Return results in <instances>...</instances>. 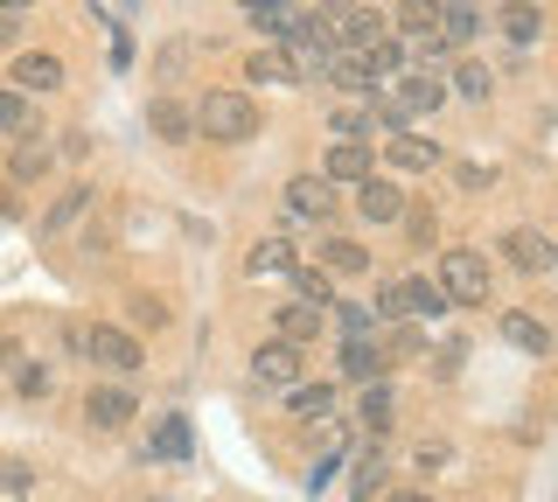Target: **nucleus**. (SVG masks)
Listing matches in <instances>:
<instances>
[{
    "mask_svg": "<svg viewBox=\"0 0 558 502\" xmlns=\"http://www.w3.org/2000/svg\"><path fill=\"white\" fill-rule=\"evenodd\" d=\"M502 342H517L523 356H551V328L537 321V315H523V307H502Z\"/></svg>",
    "mask_w": 558,
    "mask_h": 502,
    "instance_id": "20",
    "label": "nucleus"
},
{
    "mask_svg": "<svg viewBox=\"0 0 558 502\" xmlns=\"http://www.w3.org/2000/svg\"><path fill=\"white\" fill-rule=\"evenodd\" d=\"M405 210H412L405 188L384 182V175H371V182L356 188V217H363V223H377V231H384V223H405Z\"/></svg>",
    "mask_w": 558,
    "mask_h": 502,
    "instance_id": "14",
    "label": "nucleus"
},
{
    "mask_svg": "<svg viewBox=\"0 0 558 502\" xmlns=\"http://www.w3.org/2000/svg\"><path fill=\"white\" fill-rule=\"evenodd\" d=\"M453 182H461V188H488V168L482 161H461V168H453Z\"/></svg>",
    "mask_w": 558,
    "mask_h": 502,
    "instance_id": "43",
    "label": "nucleus"
},
{
    "mask_svg": "<svg viewBox=\"0 0 558 502\" xmlns=\"http://www.w3.org/2000/svg\"><path fill=\"white\" fill-rule=\"evenodd\" d=\"M0 502H8V495H0Z\"/></svg>",
    "mask_w": 558,
    "mask_h": 502,
    "instance_id": "46",
    "label": "nucleus"
},
{
    "mask_svg": "<svg viewBox=\"0 0 558 502\" xmlns=\"http://www.w3.org/2000/svg\"><path fill=\"white\" fill-rule=\"evenodd\" d=\"M147 133H154V140H168V147H182V140H196V112H189L182 106V98H154V106H147Z\"/></svg>",
    "mask_w": 558,
    "mask_h": 502,
    "instance_id": "16",
    "label": "nucleus"
},
{
    "mask_svg": "<svg viewBox=\"0 0 558 502\" xmlns=\"http://www.w3.org/2000/svg\"><path fill=\"white\" fill-rule=\"evenodd\" d=\"M384 481H391V454L371 446V454L356 461V475H349V502H384Z\"/></svg>",
    "mask_w": 558,
    "mask_h": 502,
    "instance_id": "24",
    "label": "nucleus"
},
{
    "mask_svg": "<svg viewBox=\"0 0 558 502\" xmlns=\"http://www.w3.org/2000/svg\"><path fill=\"white\" fill-rule=\"evenodd\" d=\"M322 307H301V301H279V315H272V342H293V350H307L314 335H322Z\"/></svg>",
    "mask_w": 558,
    "mask_h": 502,
    "instance_id": "18",
    "label": "nucleus"
},
{
    "mask_svg": "<svg viewBox=\"0 0 558 502\" xmlns=\"http://www.w3.org/2000/svg\"><path fill=\"white\" fill-rule=\"evenodd\" d=\"M154 461H196V426H189V412H161V419H154Z\"/></svg>",
    "mask_w": 558,
    "mask_h": 502,
    "instance_id": "17",
    "label": "nucleus"
},
{
    "mask_svg": "<svg viewBox=\"0 0 558 502\" xmlns=\"http://www.w3.org/2000/svg\"><path fill=\"white\" fill-rule=\"evenodd\" d=\"M453 91L482 106V98L496 91V71H488V63H475V57H453Z\"/></svg>",
    "mask_w": 558,
    "mask_h": 502,
    "instance_id": "33",
    "label": "nucleus"
},
{
    "mask_svg": "<svg viewBox=\"0 0 558 502\" xmlns=\"http://www.w3.org/2000/svg\"><path fill=\"white\" fill-rule=\"evenodd\" d=\"M377 350H384V363H418V356H426V328L398 321V328H384V335H377Z\"/></svg>",
    "mask_w": 558,
    "mask_h": 502,
    "instance_id": "30",
    "label": "nucleus"
},
{
    "mask_svg": "<svg viewBox=\"0 0 558 502\" xmlns=\"http://www.w3.org/2000/svg\"><path fill=\"white\" fill-rule=\"evenodd\" d=\"M287 286H293V301H301V307H322V315L336 307V280H328L322 266H293V272H287Z\"/></svg>",
    "mask_w": 558,
    "mask_h": 502,
    "instance_id": "27",
    "label": "nucleus"
},
{
    "mask_svg": "<svg viewBox=\"0 0 558 502\" xmlns=\"http://www.w3.org/2000/svg\"><path fill=\"white\" fill-rule=\"evenodd\" d=\"M447 461H453V446H447V440H418V446H412V467H418V475H440Z\"/></svg>",
    "mask_w": 558,
    "mask_h": 502,
    "instance_id": "37",
    "label": "nucleus"
},
{
    "mask_svg": "<svg viewBox=\"0 0 558 502\" xmlns=\"http://www.w3.org/2000/svg\"><path fill=\"white\" fill-rule=\"evenodd\" d=\"M84 419H92L98 432L133 426V419H140V391H133V384H112V377H105L98 391H84Z\"/></svg>",
    "mask_w": 558,
    "mask_h": 502,
    "instance_id": "6",
    "label": "nucleus"
},
{
    "mask_svg": "<svg viewBox=\"0 0 558 502\" xmlns=\"http://www.w3.org/2000/svg\"><path fill=\"white\" fill-rule=\"evenodd\" d=\"M461 363H468V335H447L440 350H433V377H453Z\"/></svg>",
    "mask_w": 558,
    "mask_h": 502,
    "instance_id": "38",
    "label": "nucleus"
},
{
    "mask_svg": "<svg viewBox=\"0 0 558 502\" xmlns=\"http://www.w3.org/2000/svg\"><path fill=\"white\" fill-rule=\"evenodd\" d=\"M84 342H92V356L105 363V370H112V384H126V377L140 370V363H147V342H140L133 328H112V321H98Z\"/></svg>",
    "mask_w": 558,
    "mask_h": 502,
    "instance_id": "3",
    "label": "nucleus"
},
{
    "mask_svg": "<svg viewBox=\"0 0 558 502\" xmlns=\"http://www.w3.org/2000/svg\"><path fill=\"white\" fill-rule=\"evenodd\" d=\"M440 307L447 301H440V286H433V280H391V286L377 293V315L391 321V328L405 321V315H440Z\"/></svg>",
    "mask_w": 558,
    "mask_h": 502,
    "instance_id": "5",
    "label": "nucleus"
},
{
    "mask_svg": "<svg viewBox=\"0 0 558 502\" xmlns=\"http://www.w3.org/2000/svg\"><path fill=\"white\" fill-rule=\"evenodd\" d=\"M440 161H447V147L426 140V133H391V140H384V168H391V175H426V168H440Z\"/></svg>",
    "mask_w": 558,
    "mask_h": 502,
    "instance_id": "10",
    "label": "nucleus"
},
{
    "mask_svg": "<svg viewBox=\"0 0 558 502\" xmlns=\"http://www.w3.org/2000/svg\"><path fill=\"white\" fill-rule=\"evenodd\" d=\"M384 502H440L433 489H384Z\"/></svg>",
    "mask_w": 558,
    "mask_h": 502,
    "instance_id": "44",
    "label": "nucleus"
},
{
    "mask_svg": "<svg viewBox=\"0 0 558 502\" xmlns=\"http://www.w3.org/2000/svg\"><path fill=\"white\" fill-rule=\"evenodd\" d=\"M0 49L22 57V8H0Z\"/></svg>",
    "mask_w": 558,
    "mask_h": 502,
    "instance_id": "41",
    "label": "nucleus"
},
{
    "mask_svg": "<svg viewBox=\"0 0 558 502\" xmlns=\"http://www.w3.org/2000/svg\"><path fill=\"white\" fill-rule=\"evenodd\" d=\"M0 370H22V342H14V335L0 342Z\"/></svg>",
    "mask_w": 558,
    "mask_h": 502,
    "instance_id": "45",
    "label": "nucleus"
},
{
    "mask_svg": "<svg viewBox=\"0 0 558 502\" xmlns=\"http://www.w3.org/2000/svg\"><path fill=\"white\" fill-rule=\"evenodd\" d=\"M84 210H92V182H70V188H63V196H57V203H49V217H43V231H49V237H57V231H70V223H77Z\"/></svg>",
    "mask_w": 558,
    "mask_h": 502,
    "instance_id": "29",
    "label": "nucleus"
},
{
    "mask_svg": "<svg viewBox=\"0 0 558 502\" xmlns=\"http://www.w3.org/2000/svg\"><path fill=\"white\" fill-rule=\"evenodd\" d=\"M336 328H342V342L349 335H371V315H363V307H349V301H336Z\"/></svg>",
    "mask_w": 558,
    "mask_h": 502,
    "instance_id": "40",
    "label": "nucleus"
},
{
    "mask_svg": "<svg viewBox=\"0 0 558 502\" xmlns=\"http://www.w3.org/2000/svg\"><path fill=\"white\" fill-rule=\"evenodd\" d=\"M502 245V258H510L517 272H531V280H545V272H558V245L545 231H537V223H510V231L496 237Z\"/></svg>",
    "mask_w": 558,
    "mask_h": 502,
    "instance_id": "4",
    "label": "nucleus"
},
{
    "mask_svg": "<svg viewBox=\"0 0 558 502\" xmlns=\"http://www.w3.org/2000/svg\"><path fill=\"white\" fill-rule=\"evenodd\" d=\"M8 91L22 98H43V91H63V63L49 57V49H22V57L8 63Z\"/></svg>",
    "mask_w": 558,
    "mask_h": 502,
    "instance_id": "7",
    "label": "nucleus"
},
{
    "mask_svg": "<svg viewBox=\"0 0 558 502\" xmlns=\"http://www.w3.org/2000/svg\"><path fill=\"white\" fill-rule=\"evenodd\" d=\"M244 22H252L258 36L287 42V28H293V8H279V0H252V8H244Z\"/></svg>",
    "mask_w": 558,
    "mask_h": 502,
    "instance_id": "34",
    "label": "nucleus"
},
{
    "mask_svg": "<svg viewBox=\"0 0 558 502\" xmlns=\"http://www.w3.org/2000/svg\"><path fill=\"white\" fill-rule=\"evenodd\" d=\"M14 391H22V397H49V370H43V363H22V370H14Z\"/></svg>",
    "mask_w": 558,
    "mask_h": 502,
    "instance_id": "39",
    "label": "nucleus"
},
{
    "mask_svg": "<svg viewBox=\"0 0 558 502\" xmlns=\"http://www.w3.org/2000/svg\"><path fill=\"white\" fill-rule=\"evenodd\" d=\"M252 377H258L266 391L307 384V377H301V350H293V342H258V350H252Z\"/></svg>",
    "mask_w": 558,
    "mask_h": 502,
    "instance_id": "11",
    "label": "nucleus"
},
{
    "mask_svg": "<svg viewBox=\"0 0 558 502\" xmlns=\"http://www.w3.org/2000/svg\"><path fill=\"white\" fill-rule=\"evenodd\" d=\"M502 36H510L517 49H531L537 36H545V14L537 8H502Z\"/></svg>",
    "mask_w": 558,
    "mask_h": 502,
    "instance_id": "36",
    "label": "nucleus"
},
{
    "mask_svg": "<svg viewBox=\"0 0 558 502\" xmlns=\"http://www.w3.org/2000/svg\"><path fill=\"white\" fill-rule=\"evenodd\" d=\"M196 133L203 140H217V147H238V140H252L266 119H258V106H252V91H209V98H196Z\"/></svg>",
    "mask_w": 558,
    "mask_h": 502,
    "instance_id": "1",
    "label": "nucleus"
},
{
    "mask_svg": "<svg viewBox=\"0 0 558 502\" xmlns=\"http://www.w3.org/2000/svg\"><path fill=\"white\" fill-rule=\"evenodd\" d=\"M336 370L349 377V384H377V370H384L377 335H349V342H342V356H336Z\"/></svg>",
    "mask_w": 558,
    "mask_h": 502,
    "instance_id": "21",
    "label": "nucleus"
},
{
    "mask_svg": "<svg viewBox=\"0 0 558 502\" xmlns=\"http://www.w3.org/2000/svg\"><path fill=\"white\" fill-rule=\"evenodd\" d=\"M314 175H322L328 188H342V182H371L377 175V154L371 147H349V140H328V154H322V168H314Z\"/></svg>",
    "mask_w": 558,
    "mask_h": 502,
    "instance_id": "12",
    "label": "nucleus"
},
{
    "mask_svg": "<svg viewBox=\"0 0 558 502\" xmlns=\"http://www.w3.org/2000/svg\"><path fill=\"white\" fill-rule=\"evenodd\" d=\"M384 106H391L398 119H426V112H440L447 106V84L440 77H426V71H405L391 84V98H384Z\"/></svg>",
    "mask_w": 558,
    "mask_h": 502,
    "instance_id": "8",
    "label": "nucleus"
},
{
    "mask_svg": "<svg viewBox=\"0 0 558 502\" xmlns=\"http://www.w3.org/2000/svg\"><path fill=\"white\" fill-rule=\"evenodd\" d=\"M287 217L293 223H336V188L322 175H293L287 182Z\"/></svg>",
    "mask_w": 558,
    "mask_h": 502,
    "instance_id": "13",
    "label": "nucleus"
},
{
    "mask_svg": "<svg viewBox=\"0 0 558 502\" xmlns=\"http://www.w3.org/2000/svg\"><path fill=\"white\" fill-rule=\"evenodd\" d=\"M405 237L412 245H433V210H405Z\"/></svg>",
    "mask_w": 558,
    "mask_h": 502,
    "instance_id": "42",
    "label": "nucleus"
},
{
    "mask_svg": "<svg viewBox=\"0 0 558 502\" xmlns=\"http://www.w3.org/2000/svg\"><path fill=\"white\" fill-rule=\"evenodd\" d=\"M322 272H328V280H356V272H371V252H363L356 237H336V231H328V245H322Z\"/></svg>",
    "mask_w": 558,
    "mask_h": 502,
    "instance_id": "25",
    "label": "nucleus"
},
{
    "mask_svg": "<svg viewBox=\"0 0 558 502\" xmlns=\"http://www.w3.org/2000/svg\"><path fill=\"white\" fill-rule=\"evenodd\" d=\"M322 77L328 84H342V91H377V77H371V63L356 57V49H336V57L322 63Z\"/></svg>",
    "mask_w": 558,
    "mask_h": 502,
    "instance_id": "28",
    "label": "nucleus"
},
{
    "mask_svg": "<svg viewBox=\"0 0 558 502\" xmlns=\"http://www.w3.org/2000/svg\"><path fill=\"white\" fill-rule=\"evenodd\" d=\"M356 419H363V432H371V440H384V432H391V419H398V384H391V377H377V384L356 391Z\"/></svg>",
    "mask_w": 558,
    "mask_h": 502,
    "instance_id": "15",
    "label": "nucleus"
},
{
    "mask_svg": "<svg viewBox=\"0 0 558 502\" xmlns=\"http://www.w3.org/2000/svg\"><path fill=\"white\" fill-rule=\"evenodd\" d=\"M49 168H57V140H43V133H35V140H14V168H8L14 182H43Z\"/></svg>",
    "mask_w": 558,
    "mask_h": 502,
    "instance_id": "26",
    "label": "nucleus"
},
{
    "mask_svg": "<svg viewBox=\"0 0 558 502\" xmlns=\"http://www.w3.org/2000/svg\"><path fill=\"white\" fill-rule=\"evenodd\" d=\"M433 22H440V8H426V0H412V8H398V14H391V36L405 42V49H412L418 36L433 42Z\"/></svg>",
    "mask_w": 558,
    "mask_h": 502,
    "instance_id": "31",
    "label": "nucleus"
},
{
    "mask_svg": "<svg viewBox=\"0 0 558 502\" xmlns=\"http://www.w3.org/2000/svg\"><path fill=\"white\" fill-rule=\"evenodd\" d=\"M363 63H371V77H377V84H384V77L398 84V77H405V63H412V49L391 36V42H377V49H371V57H363Z\"/></svg>",
    "mask_w": 558,
    "mask_h": 502,
    "instance_id": "35",
    "label": "nucleus"
},
{
    "mask_svg": "<svg viewBox=\"0 0 558 502\" xmlns=\"http://www.w3.org/2000/svg\"><path fill=\"white\" fill-rule=\"evenodd\" d=\"M440 301H461V307H482L488 301V286H496V272H488V258L482 252H468V245H447L440 252Z\"/></svg>",
    "mask_w": 558,
    "mask_h": 502,
    "instance_id": "2",
    "label": "nucleus"
},
{
    "mask_svg": "<svg viewBox=\"0 0 558 502\" xmlns=\"http://www.w3.org/2000/svg\"><path fill=\"white\" fill-rule=\"evenodd\" d=\"M244 77H252V84H301V63H293L279 42H266V49L244 57Z\"/></svg>",
    "mask_w": 558,
    "mask_h": 502,
    "instance_id": "23",
    "label": "nucleus"
},
{
    "mask_svg": "<svg viewBox=\"0 0 558 502\" xmlns=\"http://www.w3.org/2000/svg\"><path fill=\"white\" fill-rule=\"evenodd\" d=\"M377 42H391V14H384V8H349V14H336V49L371 57Z\"/></svg>",
    "mask_w": 558,
    "mask_h": 502,
    "instance_id": "9",
    "label": "nucleus"
},
{
    "mask_svg": "<svg viewBox=\"0 0 558 502\" xmlns=\"http://www.w3.org/2000/svg\"><path fill=\"white\" fill-rule=\"evenodd\" d=\"M244 272H252V280H266V272H293V231H287V223L266 231L252 252H244Z\"/></svg>",
    "mask_w": 558,
    "mask_h": 502,
    "instance_id": "19",
    "label": "nucleus"
},
{
    "mask_svg": "<svg viewBox=\"0 0 558 502\" xmlns=\"http://www.w3.org/2000/svg\"><path fill=\"white\" fill-rule=\"evenodd\" d=\"M0 133H8V140H35V112H28V98H22V91H8V84H0Z\"/></svg>",
    "mask_w": 558,
    "mask_h": 502,
    "instance_id": "32",
    "label": "nucleus"
},
{
    "mask_svg": "<svg viewBox=\"0 0 558 502\" xmlns=\"http://www.w3.org/2000/svg\"><path fill=\"white\" fill-rule=\"evenodd\" d=\"M336 405H342V391H336V384H293V391H287V412H293L301 426L336 419Z\"/></svg>",
    "mask_w": 558,
    "mask_h": 502,
    "instance_id": "22",
    "label": "nucleus"
}]
</instances>
